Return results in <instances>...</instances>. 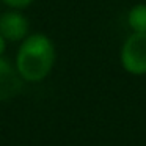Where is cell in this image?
<instances>
[{
    "instance_id": "6da1fadb",
    "label": "cell",
    "mask_w": 146,
    "mask_h": 146,
    "mask_svg": "<svg viewBox=\"0 0 146 146\" xmlns=\"http://www.w3.org/2000/svg\"><path fill=\"white\" fill-rule=\"evenodd\" d=\"M55 49L46 35H32L22 42L16 58V69L27 82H39L52 71Z\"/></svg>"
},
{
    "instance_id": "7a4b0ae2",
    "label": "cell",
    "mask_w": 146,
    "mask_h": 146,
    "mask_svg": "<svg viewBox=\"0 0 146 146\" xmlns=\"http://www.w3.org/2000/svg\"><path fill=\"white\" fill-rule=\"evenodd\" d=\"M119 60L129 74H146V33L132 32L127 36L121 47Z\"/></svg>"
},
{
    "instance_id": "3957f363",
    "label": "cell",
    "mask_w": 146,
    "mask_h": 146,
    "mask_svg": "<svg viewBox=\"0 0 146 146\" xmlns=\"http://www.w3.org/2000/svg\"><path fill=\"white\" fill-rule=\"evenodd\" d=\"M29 32V21L17 11L0 16V35L8 41H21Z\"/></svg>"
},
{
    "instance_id": "277c9868",
    "label": "cell",
    "mask_w": 146,
    "mask_h": 146,
    "mask_svg": "<svg viewBox=\"0 0 146 146\" xmlns=\"http://www.w3.org/2000/svg\"><path fill=\"white\" fill-rule=\"evenodd\" d=\"M22 88V77L17 69H13L10 63L0 58V101H7L17 94Z\"/></svg>"
},
{
    "instance_id": "5b68a950",
    "label": "cell",
    "mask_w": 146,
    "mask_h": 146,
    "mask_svg": "<svg viewBox=\"0 0 146 146\" xmlns=\"http://www.w3.org/2000/svg\"><path fill=\"white\" fill-rule=\"evenodd\" d=\"M127 25L135 33H146V3H137L127 13Z\"/></svg>"
},
{
    "instance_id": "8992f818",
    "label": "cell",
    "mask_w": 146,
    "mask_h": 146,
    "mask_svg": "<svg viewBox=\"0 0 146 146\" xmlns=\"http://www.w3.org/2000/svg\"><path fill=\"white\" fill-rule=\"evenodd\" d=\"M3 2L13 8H25L32 3L33 0H3Z\"/></svg>"
},
{
    "instance_id": "52a82bcc",
    "label": "cell",
    "mask_w": 146,
    "mask_h": 146,
    "mask_svg": "<svg viewBox=\"0 0 146 146\" xmlns=\"http://www.w3.org/2000/svg\"><path fill=\"white\" fill-rule=\"evenodd\" d=\"M5 41H7V39L0 35V57H2V54L5 52Z\"/></svg>"
}]
</instances>
